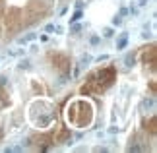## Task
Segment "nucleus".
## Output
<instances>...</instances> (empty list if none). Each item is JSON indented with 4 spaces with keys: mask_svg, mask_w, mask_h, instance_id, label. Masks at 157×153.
Here are the masks:
<instances>
[{
    "mask_svg": "<svg viewBox=\"0 0 157 153\" xmlns=\"http://www.w3.org/2000/svg\"><path fill=\"white\" fill-rule=\"evenodd\" d=\"M116 132H118V128H114V126H112V128H109V134H116Z\"/></svg>",
    "mask_w": 157,
    "mask_h": 153,
    "instance_id": "nucleus-20",
    "label": "nucleus"
},
{
    "mask_svg": "<svg viewBox=\"0 0 157 153\" xmlns=\"http://www.w3.org/2000/svg\"><path fill=\"white\" fill-rule=\"evenodd\" d=\"M81 6H83V2H81V0H78V2H76V8H78V10H81Z\"/></svg>",
    "mask_w": 157,
    "mask_h": 153,
    "instance_id": "nucleus-19",
    "label": "nucleus"
},
{
    "mask_svg": "<svg viewBox=\"0 0 157 153\" xmlns=\"http://www.w3.org/2000/svg\"><path fill=\"white\" fill-rule=\"evenodd\" d=\"M153 105H155V99L149 97V99H146V101H144V105H142V107H144L146 110H149V109H153Z\"/></svg>",
    "mask_w": 157,
    "mask_h": 153,
    "instance_id": "nucleus-4",
    "label": "nucleus"
},
{
    "mask_svg": "<svg viewBox=\"0 0 157 153\" xmlns=\"http://www.w3.org/2000/svg\"><path fill=\"white\" fill-rule=\"evenodd\" d=\"M29 68V60H22L20 62V70H27Z\"/></svg>",
    "mask_w": 157,
    "mask_h": 153,
    "instance_id": "nucleus-11",
    "label": "nucleus"
},
{
    "mask_svg": "<svg viewBox=\"0 0 157 153\" xmlns=\"http://www.w3.org/2000/svg\"><path fill=\"white\" fill-rule=\"evenodd\" d=\"M91 60H93V58H91L89 55H83V56H81V64H89Z\"/></svg>",
    "mask_w": 157,
    "mask_h": 153,
    "instance_id": "nucleus-10",
    "label": "nucleus"
},
{
    "mask_svg": "<svg viewBox=\"0 0 157 153\" xmlns=\"http://www.w3.org/2000/svg\"><path fill=\"white\" fill-rule=\"evenodd\" d=\"M53 29H55V23H49V25L45 27V31H47V33H53Z\"/></svg>",
    "mask_w": 157,
    "mask_h": 153,
    "instance_id": "nucleus-14",
    "label": "nucleus"
},
{
    "mask_svg": "<svg viewBox=\"0 0 157 153\" xmlns=\"http://www.w3.org/2000/svg\"><path fill=\"white\" fill-rule=\"evenodd\" d=\"M23 39H25V41H35V39H37V35H35V33H27Z\"/></svg>",
    "mask_w": 157,
    "mask_h": 153,
    "instance_id": "nucleus-12",
    "label": "nucleus"
},
{
    "mask_svg": "<svg viewBox=\"0 0 157 153\" xmlns=\"http://www.w3.org/2000/svg\"><path fill=\"white\" fill-rule=\"evenodd\" d=\"M0 85H6V76H0Z\"/></svg>",
    "mask_w": 157,
    "mask_h": 153,
    "instance_id": "nucleus-18",
    "label": "nucleus"
},
{
    "mask_svg": "<svg viewBox=\"0 0 157 153\" xmlns=\"http://www.w3.org/2000/svg\"><path fill=\"white\" fill-rule=\"evenodd\" d=\"M114 77H116V72H114V68L112 66H107V68H101V70H97L95 74H91L87 77V83H89L93 91L97 93V91H105L107 87H111L112 81H114Z\"/></svg>",
    "mask_w": 157,
    "mask_h": 153,
    "instance_id": "nucleus-2",
    "label": "nucleus"
},
{
    "mask_svg": "<svg viewBox=\"0 0 157 153\" xmlns=\"http://www.w3.org/2000/svg\"><path fill=\"white\" fill-rule=\"evenodd\" d=\"M53 31L58 33V35H62V33H64V27H62V25H55V29H53Z\"/></svg>",
    "mask_w": 157,
    "mask_h": 153,
    "instance_id": "nucleus-13",
    "label": "nucleus"
},
{
    "mask_svg": "<svg viewBox=\"0 0 157 153\" xmlns=\"http://www.w3.org/2000/svg\"><path fill=\"white\" fill-rule=\"evenodd\" d=\"M68 122H72L74 126L83 128L91 122V107L83 101H76L70 109H68Z\"/></svg>",
    "mask_w": 157,
    "mask_h": 153,
    "instance_id": "nucleus-1",
    "label": "nucleus"
},
{
    "mask_svg": "<svg viewBox=\"0 0 157 153\" xmlns=\"http://www.w3.org/2000/svg\"><path fill=\"white\" fill-rule=\"evenodd\" d=\"M89 43L93 45V47L99 45V43H101V37H99V35H93V37H89Z\"/></svg>",
    "mask_w": 157,
    "mask_h": 153,
    "instance_id": "nucleus-7",
    "label": "nucleus"
},
{
    "mask_svg": "<svg viewBox=\"0 0 157 153\" xmlns=\"http://www.w3.org/2000/svg\"><path fill=\"white\" fill-rule=\"evenodd\" d=\"M79 18H81V12H76V14H74V16H72V18H70V23H76V22H78V20H79Z\"/></svg>",
    "mask_w": 157,
    "mask_h": 153,
    "instance_id": "nucleus-9",
    "label": "nucleus"
},
{
    "mask_svg": "<svg viewBox=\"0 0 157 153\" xmlns=\"http://www.w3.org/2000/svg\"><path fill=\"white\" fill-rule=\"evenodd\" d=\"M107 58H109L107 55H101V56H97V62H101V60H107Z\"/></svg>",
    "mask_w": 157,
    "mask_h": 153,
    "instance_id": "nucleus-17",
    "label": "nucleus"
},
{
    "mask_svg": "<svg viewBox=\"0 0 157 153\" xmlns=\"http://www.w3.org/2000/svg\"><path fill=\"white\" fill-rule=\"evenodd\" d=\"M112 35H114L112 27H105V29H103V37H105V39H111Z\"/></svg>",
    "mask_w": 157,
    "mask_h": 153,
    "instance_id": "nucleus-6",
    "label": "nucleus"
},
{
    "mask_svg": "<svg viewBox=\"0 0 157 153\" xmlns=\"http://www.w3.org/2000/svg\"><path fill=\"white\" fill-rule=\"evenodd\" d=\"M134 62H136V56H134V55H126V58H124V64L128 66V68H132V66H134Z\"/></svg>",
    "mask_w": 157,
    "mask_h": 153,
    "instance_id": "nucleus-5",
    "label": "nucleus"
},
{
    "mask_svg": "<svg viewBox=\"0 0 157 153\" xmlns=\"http://www.w3.org/2000/svg\"><path fill=\"white\" fill-rule=\"evenodd\" d=\"M147 4V0H138V6H146Z\"/></svg>",
    "mask_w": 157,
    "mask_h": 153,
    "instance_id": "nucleus-21",
    "label": "nucleus"
},
{
    "mask_svg": "<svg viewBox=\"0 0 157 153\" xmlns=\"http://www.w3.org/2000/svg\"><path fill=\"white\" fill-rule=\"evenodd\" d=\"M128 45V33L124 31V33H120V37H118V41H116V51H122L124 47Z\"/></svg>",
    "mask_w": 157,
    "mask_h": 153,
    "instance_id": "nucleus-3",
    "label": "nucleus"
},
{
    "mask_svg": "<svg viewBox=\"0 0 157 153\" xmlns=\"http://www.w3.org/2000/svg\"><path fill=\"white\" fill-rule=\"evenodd\" d=\"M6 10V6H4V0H0V18H2V14Z\"/></svg>",
    "mask_w": 157,
    "mask_h": 153,
    "instance_id": "nucleus-16",
    "label": "nucleus"
},
{
    "mask_svg": "<svg viewBox=\"0 0 157 153\" xmlns=\"http://www.w3.org/2000/svg\"><path fill=\"white\" fill-rule=\"evenodd\" d=\"M112 25H114V27L122 25V18H120V16H114V18H112Z\"/></svg>",
    "mask_w": 157,
    "mask_h": 153,
    "instance_id": "nucleus-8",
    "label": "nucleus"
},
{
    "mask_svg": "<svg viewBox=\"0 0 157 153\" xmlns=\"http://www.w3.org/2000/svg\"><path fill=\"white\" fill-rule=\"evenodd\" d=\"M78 31H81V25H78V23L72 25V33H78Z\"/></svg>",
    "mask_w": 157,
    "mask_h": 153,
    "instance_id": "nucleus-15",
    "label": "nucleus"
}]
</instances>
